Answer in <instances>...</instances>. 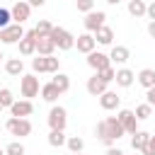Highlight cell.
Segmentation results:
<instances>
[{
	"label": "cell",
	"instance_id": "cell-1",
	"mask_svg": "<svg viewBox=\"0 0 155 155\" xmlns=\"http://www.w3.org/2000/svg\"><path fill=\"white\" fill-rule=\"evenodd\" d=\"M124 133H126V131H124V126L119 124L116 116H107V119H102V121L94 126V136H97V140L104 143L107 148H111Z\"/></svg>",
	"mask_w": 155,
	"mask_h": 155
},
{
	"label": "cell",
	"instance_id": "cell-2",
	"mask_svg": "<svg viewBox=\"0 0 155 155\" xmlns=\"http://www.w3.org/2000/svg\"><path fill=\"white\" fill-rule=\"evenodd\" d=\"M48 39L56 44L58 51H70V48L75 46V36H73L68 29H63V27H53L51 34H48Z\"/></svg>",
	"mask_w": 155,
	"mask_h": 155
},
{
	"label": "cell",
	"instance_id": "cell-3",
	"mask_svg": "<svg viewBox=\"0 0 155 155\" xmlns=\"http://www.w3.org/2000/svg\"><path fill=\"white\" fill-rule=\"evenodd\" d=\"M31 70L34 73H58L61 70V58H56V56H36L34 61H31Z\"/></svg>",
	"mask_w": 155,
	"mask_h": 155
},
{
	"label": "cell",
	"instance_id": "cell-4",
	"mask_svg": "<svg viewBox=\"0 0 155 155\" xmlns=\"http://www.w3.org/2000/svg\"><path fill=\"white\" fill-rule=\"evenodd\" d=\"M5 128H7V133H10V136L27 138V136L31 133V121H29V119H24V116H10V119H7V124H5Z\"/></svg>",
	"mask_w": 155,
	"mask_h": 155
},
{
	"label": "cell",
	"instance_id": "cell-5",
	"mask_svg": "<svg viewBox=\"0 0 155 155\" xmlns=\"http://www.w3.org/2000/svg\"><path fill=\"white\" fill-rule=\"evenodd\" d=\"M39 90H41V85H39V78H36L34 73H24V75L19 78V92H22V97H24V99L36 97V94H39Z\"/></svg>",
	"mask_w": 155,
	"mask_h": 155
},
{
	"label": "cell",
	"instance_id": "cell-6",
	"mask_svg": "<svg viewBox=\"0 0 155 155\" xmlns=\"http://www.w3.org/2000/svg\"><path fill=\"white\" fill-rule=\"evenodd\" d=\"M22 36H24V29H22V24H17V22L7 24L5 29H0V44H5V46L19 44V39H22Z\"/></svg>",
	"mask_w": 155,
	"mask_h": 155
},
{
	"label": "cell",
	"instance_id": "cell-7",
	"mask_svg": "<svg viewBox=\"0 0 155 155\" xmlns=\"http://www.w3.org/2000/svg\"><path fill=\"white\" fill-rule=\"evenodd\" d=\"M65 124H68V111H65V107L53 104L51 111H48V126H51V128H58V131H65Z\"/></svg>",
	"mask_w": 155,
	"mask_h": 155
},
{
	"label": "cell",
	"instance_id": "cell-8",
	"mask_svg": "<svg viewBox=\"0 0 155 155\" xmlns=\"http://www.w3.org/2000/svg\"><path fill=\"white\" fill-rule=\"evenodd\" d=\"M104 22H107V12H102V10H90V12L85 15V19H82V24H85V29H87L90 34H94Z\"/></svg>",
	"mask_w": 155,
	"mask_h": 155
},
{
	"label": "cell",
	"instance_id": "cell-9",
	"mask_svg": "<svg viewBox=\"0 0 155 155\" xmlns=\"http://www.w3.org/2000/svg\"><path fill=\"white\" fill-rule=\"evenodd\" d=\"M10 15H12V22L24 24V22L29 19V15H31V5H29L27 0H17V2L10 7Z\"/></svg>",
	"mask_w": 155,
	"mask_h": 155
},
{
	"label": "cell",
	"instance_id": "cell-10",
	"mask_svg": "<svg viewBox=\"0 0 155 155\" xmlns=\"http://www.w3.org/2000/svg\"><path fill=\"white\" fill-rule=\"evenodd\" d=\"M87 65L97 73V70L109 68V65H111V58H109L107 53H102V51H90V53H87Z\"/></svg>",
	"mask_w": 155,
	"mask_h": 155
},
{
	"label": "cell",
	"instance_id": "cell-11",
	"mask_svg": "<svg viewBox=\"0 0 155 155\" xmlns=\"http://www.w3.org/2000/svg\"><path fill=\"white\" fill-rule=\"evenodd\" d=\"M116 119H119V124L124 126L126 133H136V131H138V119H136V114H133L131 109H119Z\"/></svg>",
	"mask_w": 155,
	"mask_h": 155
},
{
	"label": "cell",
	"instance_id": "cell-12",
	"mask_svg": "<svg viewBox=\"0 0 155 155\" xmlns=\"http://www.w3.org/2000/svg\"><path fill=\"white\" fill-rule=\"evenodd\" d=\"M19 53L22 56H34L36 53V34H34V29H29V31H24V36L19 39Z\"/></svg>",
	"mask_w": 155,
	"mask_h": 155
},
{
	"label": "cell",
	"instance_id": "cell-13",
	"mask_svg": "<svg viewBox=\"0 0 155 155\" xmlns=\"http://www.w3.org/2000/svg\"><path fill=\"white\" fill-rule=\"evenodd\" d=\"M119 104H121V97H119L114 90H104V92L99 94V107H102L104 111H114V109H119Z\"/></svg>",
	"mask_w": 155,
	"mask_h": 155
},
{
	"label": "cell",
	"instance_id": "cell-14",
	"mask_svg": "<svg viewBox=\"0 0 155 155\" xmlns=\"http://www.w3.org/2000/svg\"><path fill=\"white\" fill-rule=\"evenodd\" d=\"M10 114L12 116H31L34 114V104H31V99H15L12 102V107H10Z\"/></svg>",
	"mask_w": 155,
	"mask_h": 155
},
{
	"label": "cell",
	"instance_id": "cell-15",
	"mask_svg": "<svg viewBox=\"0 0 155 155\" xmlns=\"http://www.w3.org/2000/svg\"><path fill=\"white\" fill-rule=\"evenodd\" d=\"M75 46H78V51L80 53H90V51H94V46H97V41H94V36L90 34V31H85V34H80V36H75Z\"/></svg>",
	"mask_w": 155,
	"mask_h": 155
},
{
	"label": "cell",
	"instance_id": "cell-16",
	"mask_svg": "<svg viewBox=\"0 0 155 155\" xmlns=\"http://www.w3.org/2000/svg\"><path fill=\"white\" fill-rule=\"evenodd\" d=\"M85 87H87V92H90L92 97H99L104 90H109V85H107V82H104L97 73H94L92 78H87V85H85Z\"/></svg>",
	"mask_w": 155,
	"mask_h": 155
},
{
	"label": "cell",
	"instance_id": "cell-17",
	"mask_svg": "<svg viewBox=\"0 0 155 155\" xmlns=\"http://www.w3.org/2000/svg\"><path fill=\"white\" fill-rule=\"evenodd\" d=\"M114 82H116L119 87H131V85L136 82V73L128 70V68H119L116 75H114Z\"/></svg>",
	"mask_w": 155,
	"mask_h": 155
},
{
	"label": "cell",
	"instance_id": "cell-18",
	"mask_svg": "<svg viewBox=\"0 0 155 155\" xmlns=\"http://www.w3.org/2000/svg\"><path fill=\"white\" fill-rule=\"evenodd\" d=\"M92 36H94V41H97V44H102V46H111V41H114V29H111V27H107V24H102Z\"/></svg>",
	"mask_w": 155,
	"mask_h": 155
},
{
	"label": "cell",
	"instance_id": "cell-19",
	"mask_svg": "<svg viewBox=\"0 0 155 155\" xmlns=\"http://www.w3.org/2000/svg\"><path fill=\"white\" fill-rule=\"evenodd\" d=\"M5 73L12 75V78L24 75V61H22V58H7V61H5Z\"/></svg>",
	"mask_w": 155,
	"mask_h": 155
},
{
	"label": "cell",
	"instance_id": "cell-20",
	"mask_svg": "<svg viewBox=\"0 0 155 155\" xmlns=\"http://www.w3.org/2000/svg\"><path fill=\"white\" fill-rule=\"evenodd\" d=\"M39 94H41V99H44V102H48V104H53V102L61 97V92H58V87H56L53 82H44V85H41V90H39Z\"/></svg>",
	"mask_w": 155,
	"mask_h": 155
},
{
	"label": "cell",
	"instance_id": "cell-21",
	"mask_svg": "<svg viewBox=\"0 0 155 155\" xmlns=\"http://www.w3.org/2000/svg\"><path fill=\"white\" fill-rule=\"evenodd\" d=\"M109 58H111V63H116V65H124V63L131 58V51H128L126 46H111V53H109Z\"/></svg>",
	"mask_w": 155,
	"mask_h": 155
},
{
	"label": "cell",
	"instance_id": "cell-22",
	"mask_svg": "<svg viewBox=\"0 0 155 155\" xmlns=\"http://www.w3.org/2000/svg\"><path fill=\"white\" fill-rule=\"evenodd\" d=\"M148 138H150L148 131H136V133H131V148H133L136 153H143V148L148 145Z\"/></svg>",
	"mask_w": 155,
	"mask_h": 155
},
{
	"label": "cell",
	"instance_id": "cell-23",
	"mask_svg": "<svg viewBox=\"0 0 155 155\" xmlns=\"http://www.w3.org/2000/svg\"><path fill=\"white\" fill-rule=\"evenodd\" d=\"M53 51H56V44H53L48 36L36 39V53H39V56H53Z\"/></svg>",
	"mask_w": 155,
	"mask_h": 155
},
{
	"label": "cell",
	"instance_id": "cell-24",
	"mask_svg": "<svg viewBox=\"0 0 155 155\" xmlns=\"http://www.w3.org/2000/svg\"><path fill=\"white\" fill-rule=\"evenodd\" d=\"M136 80H138V85H140V87H145V90H148V87H153V85H155V70H153V68H143V70L136 75Z\"/></svg>",
	"mask_w": 155,
	"mask_h": 155
},
{
	"label": "cell",
	"instance_id": "cell-25",
	"mask_svg": "<svg viewBox=\"0 0 155 155\" xmlns=\"http://www.w3.org/2000/svg\"><path fill=\"white\" fill-rule=\"evenodd\" d=\"M51 82L58 87V92H61V94L70 90V78H68L65 73H61V70H58V73H53V80H51Z\"/></svg>",
	"mask_w": 155,
	"mask_h": 155
},
{
	"label": "cell",
	"instance_id": "cell-26",
	"mask_svg": "<svg viewBox=\"0 0 155 155\" xmlns=\"http://www.w3.org/2000/svg\"><path fill=\"white\" fill-rule=\"evenodd\" d=\"M126 2H128V15L131 17H136V19L138 17H145V7L148 5L143 0H126Z\"/></svg>",
	"mask_w": 155,
	"mask_h": 155
},
{
	"label": "cell",
	"instance_id": "cell-27",
	"mask_svg": "<svg viewBox=\"0 0 155 155\" xmlns=\"http://www.w3.org/2000/svg\"><path fill=\"white\" fill-rule=\"evenodd\" d=\"M65 131H58V128H51V133H48V145L51 148H61V145H65Z\"/></svg>",
	"mask_w": 155,
	"mask_h": 155
},
{
	"label": "cell",
	"instance_id": "cell-28",
	"mask_svg": "<svg viewBox=\"0 0 155 155\" xmlns=\"http://www.w3.org/2000/svg\"><path fill=\"white\" fill-rule=\"evenodd\" d=\"M51 29H53V24H51L48 19H39L36 27H34V34H36V39H41V36H48Z\"/></svg>",
	"mask_w": 155,
	"mask_h": 155
},
{
	"label": "cell",
	"instance_id": "cell-29",
	"mask_svg": "<svg viewBox=\"0 0 155 155\" xmlns=\"http://www.w3.org/2000/svg\"><path fill=\"white\" fill-rule=\"evenodd\" d=\"M65 145H68V150H70V153H82L85 140H82L80 136H68V138H65Z\"/></svg>",
	"mask_w": 155,
	"mask_h": 155
},
{
	"label": "cell",
	"instance_id": "cell-30",
	"mask_svg": "<svg viewBox=\"0 0 155 155\" xmlns=\"http://www.w3.org/2000/svg\"><path fill=\"white\" fill-rule=\"evenodd\" d=\"M133 114H136V119H138V121H145V119H150V116H153V107H150L148 102H145V104H138Z\"/></svg>",
	"mask_w": 155,
	"mask_h": 155
},
{
	"label": "cell",
	"instance_id": "cell-31",
	"mask_svg": "<svg viewBox=\"0 0 155 155\" xmlns=\"http://www.w3.org/2000/svg\"><path fill=\"white\" fill-rule=\"evenodd\" d=\"M12 102H15L12 90H10V87H0V104H2V109H10Z\"/></svg>",
	"mask_w": 155,
	"mask_h": 155
},
{
	"label": "cell",
	"instance_id": "cell-32",
	"mask_svg": "<svg viewBox=\"0 0 155 155\" xmlns=\"http://www.w3.org/2000/svg\"><path fill=\"white\" fill-rule=\"evenodd\" d=\"M5 155H24V145L19 140H12L7 148H5Z\"/></svg>",
	"mask_w": 155,
	"mask_h": 155
},
{
	"label": "cell",
	"instance_id": "cell-33",
	"mask_svg": "<svg viewBox=\"0 0 155 155\" xmlns=\"http://www.w3.org/2000/svg\"><path fill=\"white\" fill-rule=\"evenodd\" d=\"M97 75H99V78H102V80L109 85V82H114V75H116V70L109 65V68H104V70H97Z\"/></svg>",
	"mask_w": 155,
	"mask_h": 155
},
{
	"label": "cell",
	"instance_id": "cell-34",
	"mask_svg": "<svg viewBox=\"0 0 155 155\" xmlns=\"http://www.w3.org/2000/svg\"><path fill=\"white\" fill-rule=\"evenodd\" d=\"M75 7H78V12H90V10H94V0H75Z\"/></svg>",
	"mask_w": 155,
	"mask_h": 155
},
{
	"label": "cell",
	"instance_id": "cell-35",
	"mask_svg": "<svg viewBox=\"0 0 155 155\" xmlns=\"http://www.w3.org/2000/svg\"><path fill=\"white\" fill-rule=\"evenodd\" d=\"M7 24H12V15L7 7H0V29H5Z\"/></svg>",
	"mask_w": 155,
	"mask_h": 155
},
{
	"label": "cell",
	"instance_id": "cell-36",
	"mask_svg": "<svg viewBox=\"0 0 155 155\" xmlns=\"http://www.w3.org/2000/svg\"><path fill=\"white\" fill-rule=\"evenodd\" d=\"M143 155H155V136L150 133V138H148V145L143 148Z\"/></svg>",
	"mask_w": 155,
	"mask_h": 155
},
{
	"label": "cell",
	"instance_id": "cell-37",
	"mask_svg": "<svg viewBox=\"0 0 155 155\" xmlns=\"http://www.w3.org/2000/svg\"><path fill=\"white\" fill-rule=\"evenodd\" d=\"M145 99H148V104H150V107H153V109H155V85H153V87H148V90H145Z\"/></svg>",
	"mask_w": 155,
	"mask_h": 155
},
{
	"label": "cell",
	"instance_id": "cell-38",
	"mask_svg": "<svg viewBox=\"0 0 155 155\" xmlns=\"http://www.w3.org/2000/svg\"><path fill=\"white\" fill-rule=\"evenodd\" d=\"M145 15H148V19H155V0L145 7Z\"/></svg>",
	"mask_w": 155,
	"mask_h": 155
},
{
	"label": "cell",
	"instance_id": "cell-39",
	"mask_svg": "<svg viewBox=\"0 0 155 155\" xmlns=\"http://www.w3.org/2000/svg\"><path fill=\"white\" fill-rule=\"evenodd\" d=\"M148 36H150V39H155V19H150V22H148Z\"/></svg>",
	"mask_w": 155,
	"mask_h": 155
},
{
	"label": "cell",
	"instance_id": "cell-40",
	"mask_svg": "<svg viewBox=\"0 0 155 155\" xmlns=\"http://www.w3.org/2000/svg\"><path fill=\"white\" fill-rule=\"evenodd\" d=\"M104 155H126V153H124V150H119V148H114V145H111V148H107V153H104Z\"/></svg>",
	"mask_w": 155,
	"mask_h": 155
},
{
	"label": "cell",
	"instance_id": "cell-41",
	"mask_svg": "<svg viewBox=\"0 0 155 155\" xmlns=\"http://www.w3.org/2000/svg\"><path fill=\"white\" fill-rule=\"evenodd\" d=\"M31 7H41V5H46V0H27Z\"/></svg>",
	"mask_w": 155,
	"mask_h": 155
},
{
	"label": "cell",
	"instance_id": "cell-42",
	"mask_svg": "<svg viewBox=\"0 0 155 155\" xmlns=\"http://www.w3.org/2000/svg\"><path fill=\"white\" fill-rule=\"evenodd\" d=\"M107 2H109V5H119L121 0H107Z\"/></svg>",
	"mask_w": 155,
	"mask_h": 155
},
{
	"label": "cell",
	"instance_id": "cell-43",
	"mask_svg": "<svg viewBox=\"0 0 155 155\" xmlns=\"http://www.w3.org/2000/svg\"><path fill=\"white\" fill-rule=\"evenodd\" d=\"M0 155H5V148H0Z\"/></svg>",
	"mask_w": 155,
	"mask_h": 155
},
{
	"label": "cell",
	"instance_id": "cell-44",
	"mask_svg": "<svg viewBox=\"0 0 155 155\" xmlns=\"http://www.w3.org/2000/svg\"><path fill=\"white\" fill-rule=\"evenodd\" d=\"M2 58H5V56H2V51H0V61H2Z\"/></svg>",
	"mask_w": 155,
	"mask_h": 155
},
{
	"label": "cell",
	"instance_id": "cell-45",
	"mask_svg": "<svg viewBox=\"0 0 155 155\" xmlns=\"http://www.w3.org/2000/svg\"><path fill=\"white\" fill-rule=\"evenodd\" d=\"M0 114H2V104H0Z\"/></svg>",
	"mask_w": 155,
	"mask_h": 155
},
{
	"label": "cell",
	"instance_id": "cell-46",
	"mask_svg": "<svg viewBox=\"0 0 155 155\" xmlns=\"http://www.w3.org/2000/svg\"><path fill=\"white\" fill-rule=\"evenodd\" d=\"M73 155H82V153H73Z\"/></svg>",
	"mask_w": 155,
	"mask_h": 155
},
{
	"label": "cell",
	"instance_id": "cell-47",
	"mask_svg": "<svg viewBox=\"0 0 155 155\" xmlns=\"http://www.w3.org/2000/svg\"><path fill=\"white\" fill-rule=\"evenodd\" d=\"M140 155H143V153H140Z\"/></svg>",
	"mask_w": 155,
	"mask_h": 155
}]
</instances>
